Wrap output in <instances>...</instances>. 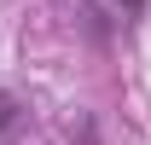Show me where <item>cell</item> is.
<instances>
[{
    "instance_id": "1",
    "label": "cell",
    "mask_w": 151,
    "mask_h": 145,
    "mask_svg": "<svg viewBox=\"0 0 151 145\" xmlns=\"http://www.w3.org/2000/svg\"><path fill=\"white\" fill-rule=\"evenodd\" d=\"M23 122H29V110H23L6 87H0V145H12V139H18V128H23Z\"/></svg>"
},
{
    "instance_id": "2",
    "label": "cell",
    "mask_w": 151,
    "mask_h": 145,
    "mask_svg": "<svg viewBox=\"0 0 151 145\" xmlns=\"http://www.w3.org/2000/svg\"><path fill=\"white\" fill-rule=\"evenodd\" d=\"M111 6H116V18H122V23H134V18H145V0H111Z\"/></svg>"
}]
</instances>
